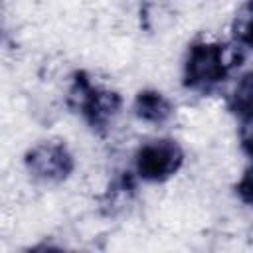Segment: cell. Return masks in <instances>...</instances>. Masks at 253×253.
Masks as SVG:
<instances>
[{
    "mask_svg": "<svg viewBox=\"0 0 253 253\" xmlns=\"http://www.w3.org/2000/svg\"><path fill=\"white\" fill-rule=\"evenodd\" d=\"M227 109L239 123H251V73H243L237 79V85L227 97Z\"/></svg>",
    "mask_w": 253,
    "mask_h": 253,
    "instance_id": "6",
    "label": "cell"
},
{
    "mask_svg": "<svg viewBox=\"0 0 253 253\" xmlns=\"http://www.w3.org/2000/svg\"><path fill=\"white\" fill-rule=\"evenodd\" d=\"M67 105L83 117L89 128L97 134H105L123 107V99L117 91H109L91 83L85 71H75L67 95Z\"/></svg>",
    "mask_w": 253,
    "mask_h": 253,
    "instance_id": "2",
    "label": "cell"
},
{
    "mask_svg": "<svg viewBox=\"0 0 253 253\" xmlns=\"http://www.w3.org/2000/svg\"><path fill=\"white\" fill-rule=\"evenodd\" d=\"M231 32H233V43L251 47V4L249 0H245L243 6L237 10Z\"/></svg>",
    "mask_w": 253,
    "mask_h": 253,
    "instance_id": "7",
    "label": "cell"
},
{
    "mask_svg": "<svg viewBox=\"0 0 253 253\" xmlns=\"http://www.w3.org/2000/svg\"><path fill=\"white\" fill-rule=\"evenodd\" d=\"M249 47L239 43L223 45L217 42H194L184 63V87L198 93H211L229 71L245 61Z\"/></svg>",
    "mask_w": 253,
    "mask_h": 253,
    "instance_id": "1",
    "label": "cell"
},
{
    "mask_svg": "<svg viewBox=\"0 0 253 253\" xmlns=\"http://www.w3.org/2000/svg\"><path fill=\"white\" fill-rule=\"evenodd\" d=\"M132 109H134V115L140 121L150 123V125H162L174 113L172 103L160 91H154V89L138 91L136 97H134Z\"/></svg>",
    "mask_w": 253,
    "mask_h": 253,
    "instance_id": "5",
    "label": "cell"
},
{
    "mask_svg": "<svg viewBox=\"0 0 253 253\" xmlns=\"http://www.w3.org/2000/svg\"><path fill=\"white\" fill-rule=\"evenodd\" d=\"M24 164L36 180L45 184H59L67 180L75 168L73 154L59 140H47L32 146L24 156Z\"/></svg>",
    "mask_w": 253,
    "mask_h": 253,
    "instance_id": "4",
    "label": "cell"
},
{
    "mask_svg": "<svg viewBox=\"0 0 253 253\" xmlns=\"http://www.w3.org/2000/svg\"><path fill=\"white\" fill-rule=\"evenodd\" d=\"M184 164V150L172 138L150 140L136 150L134 168L146 182H164L172 178Z\"/></svg>",
    "mask_w": 253,
    "mask_h": 253,
    "instance_id": "3",
    "label": "cell"
},
{
    "mask_svg": "<svg viewBox=\"0 0 253 253\" xmlns=\"http://www.w3.org/2000/svg\"><path fill=\"white\" fill-rule=\"evenodd\" d=\"M235 192H237V196L241 198V202H243L245 206L251 204V194H253V190H251V168H245L241 180H239L237 186H235Z\"/></svg>",
    "mask_w": 253,
    "mask_h": 253,
    "instance_id": "8",
    "label": "cell"
}]
</instances>
